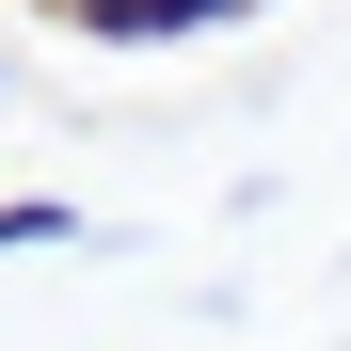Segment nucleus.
<instances>
[{"label":"nucleus","mask_w":351,"mask_h":351,"mask_svg":"<svg viewBox=\"0 0 351 351\" xmlns=\"http://www.w3.org/2000/svg\"><path fill=\"white\" fill-rule=\"evenodd\" d=\"M32 16H64V32H96V48H144V0H32Z\"/></svg>","instance_id":"f03ea898"},{"label":"nucleus","mask_w":351,"mask_h":351,"mask_svg":"<svg viewBox=\"0 0 351 351\" xmlns=\"http://www.w3.org/2000/svg\"><path fill=\"white\" fill-rule=\"evenodd\" d=\"M32 240H80V208H48V192H0V256H32Z\"/></svg>","instance_id":"f257e3e1"},{"label":"nucleus","mask_w":351,"mask_h":351,"mask_svg":"<svg viewBox=\"0 0 351 351\" xmlns=\"http://www.w3.org/2000/svg\"><path fill=\"white\" fill-rule=\"evenodd\" d=\"M223 16H256V0H144V48H192V32H223Z\"/></svg>","instance_id":"7ed1b4c3"}]
</instances>
